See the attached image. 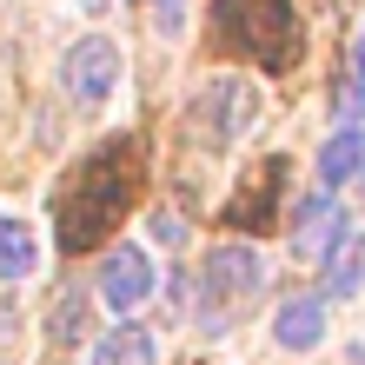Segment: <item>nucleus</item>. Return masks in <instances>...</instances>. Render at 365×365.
Returning <instances> with one entry per match:
<instances>
[{"instance_id":"nucleus-1","label":"nucleus","mask_w":365,"mask_h":365,"mask_svg":"<svg viewBox=\"0 0 365 365\" xmlns=\"http://www.w3.org/2000/svg\"><path fill=\"white\" fill-rule=\"evenodd\" d=\"M126 186H133V173H126V160H120V146H106L100 160H87L73 173L67 186V200H60V246L67 252H87L106 240V226L120 220V206H126Z\"/></svg>"},{"instance_id":"nucleus-2","label":"nucleus","mask_w":365,"mask_h":365,"mask_svg":"<svg viewBox=\"0 0 365 365\" xmlns=\"http://www.w3.org/2000/svg\"><path fill=\"white\" fill-rule=\"evenodd\" d=\"M220 34L266 67H286L299 53V27H292L286 0H220Z\"/></svg>"},{"instance_id":"nucleus-3","label":"nucleus","mask_w":365,"mask_h":365,"mask_svg":"<svg viewBox=\"0 0 365 365\" xmlns=\"http://www.w3.org/2000/svg\"><path fill=\"white\" fill-rule=\"evenodd\" d=\"M60 87H67L73 106H106V93L120 87V47L106 34H87V40H73L67 47V67H60Z\"/></svg>"},{"instance_id":"nucleus-4","label":"nucleus","mask_w":365,"mask_h":365,"mask_svg":"<svg viewBox=\"0 0 365 365\" xmlns=\"http://www.w3.org/2000/svg\"><path fill=\"white\" fill-rule=\"evenodd\" d=\"M192 133H200L206 146H226V140H240V126L252 120V87L240 73H226V80H212V87L192 100Z\"/></svg>"},{"instance_id":"nucleus-5","label":"nucleus","mask_w":365,"mask_h":365,"mask_svg":"<svg viewBox=\"0 0 365 365\" xmlns=\"http://www.w3.org/2000/svg\"><path fill=\"white\" fill-rule=\"evenodd\" d=\"M259 292V252L252 246H212L206 252V312H232L240 299Z\"/></svg>"},{"instance_id":"nucleus-6","label":"nucleus","mask_w":365,"mask_h":365,"mask_svg":"<svg viewBox=\"0 0 365 365\" xmlns=\"http://www.w3.org/2000/svg\"><path fill=\"white\" fill-rule=\"evenodd\" d=\"M146 292H153V266H146V252H140V246H113V252L100 259V299L126 319Z\"/></svg>"},{"instance_id":"nucleus-7","label":"nucleus","mask_w":365,"mask_h":365,"mask_svg":"<svg viewBox=\"0 0 365 365\" xmlns=\"http://www.w3.org/2000/svg\"><path fill=\"white\" fill-rule=\"evenodd\" d=\"M346 212L326 206V200H306L299 206V232H292V252H306V259H332L339 246H346Z\"/></svg>"},{"instance_id":"nucleus-8","label":"nucleus","mask_w":365,"mask_h":365,"mask_svg":"<svg viewBox=\"0 0 365 365\" xmlns=\"http://www.w3.org/2000/svg\"><path fill=\"white\" fill-rule=\"evenodd\" d=\"M319 332H326V299H286V306L272 312V339L292 352H312Z\"/></svg>"},{"instance_id":"nucleus-9","label":"nucleus","mask_w":365,"mask_h":365,"mask_svg":"<svg viewBox=\"0 0 365 365\" xmlns=\"http://www.w3.org/2000/svg\"><path fill=\"white\" fill-rule=\"evenodd\" d=\"M359 173H365V133L359 126H339V133L319 146V180H326V192H332V186H346Z\"/></svg>"},{"instance_id":"nucleus-10","label":"nucleus","mask_w":365,"mask_h":365,"mask_svg":"<svg viewBox=\"0 0 365 365\" xmlns=\"http://www.w3.org/2000/svg\"><path fill=\"white\" fill-rule=\"evenodd\" d=\"M93 365H160L153 332H146V326H133V319H120V326L93 346Z\"/></svg>"},{"instance_id":"nucleus-11","label":"nucleus","mask_w":365,"mask_h":365,"mask_svg":"<svg viewBox=\"0 0 365 365\" xmlns=\"http://www.w3.org/2000/svg\"><path fill=\"white\" fill-rule=\"evenodd\" d=\"M34 272V232L0 212V279H27Z\"/></svg>"},{"instance_id":"nucleus-12","label":"nucleus","mask_w":365,"mask_h":365,"mask_svg":"<svg viewBox=\"0 0 365 365\" xmlns=\"http://www.w3.org/2000/svg\"><path fill=\"white\" fill-rule=\"evenodd\" d=\"M326 286H332V292H359V286H365V240H346V246L326 259Z\"/></svg>"},{"instance_id":"nucleus-13","label":"nucleus","mask_w":365,"mask_h":365,"mask_svg":"<svg viewBox=\"0 0 365 365\" xmlns=\"http://www.w3.org/2000/svg\"><path fill=\"white\" fill-rule=\"evenodd\" d=\"M80 332H87V299H80V292H67V299L53 306V339H60V346H73Z\"/></svg>"},{"instance_id":"nucleus-14","label":"nucleus","mask_w":365,"mask_h":365,"mask_svg":"<svg viewBox=\"0 0 365 365\" xmlns=\"http://www.w3.org/2000/svg\"><path fill=\"white\" fill-rule=\"evenodd\" d=\"M153 27L160 34H180L186 27V0H153Z\"/></svg>"},{"instance_id":"nucleus-15","label":"nucleus","mask_w":365,"mask_h":365,"mask_svg":"<svg viewBox=\"0 0 365 365\" xmlns=\"http://www.w3.org/2000/svg\"><path fill=\"white\" fill-rule=\"evenodd\" d=\"M153 240L160 246H186V220L180 212H153Z\"/></svg>"},{"instance_id":"nucleus-16","label":"nucleus","mask_w":365,"mask_h":365,"mask_svg":"<svg viewBox=\"0 0 365 365\" xmlns=\"http://www.w3.org/2000/svg\"><path fill=\"white\" fill-rule=\"evenodd\" d=\"M352 67H359V80H365V34H359V53H352Z\"/></svg>"}]
</instances>
